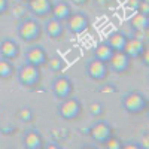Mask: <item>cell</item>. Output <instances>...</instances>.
I'll return each mask as SVG.
<instances>
[{
  "label": "cell",
  "mask_w": 149,
  "mask_h": 149,
  "mask_svg": "<svg viewBox=\"0 0 149 149\" xmlns=\"http://www.w3.org/2000/svg\"><path fill=\"white\" fill-rule=\"evenodd\" d=\"M95 91L100 93V94H116V93H118V88H116L113 84L106 82V84H102L100 86H97Z\"/></svg>",
  "instance_id": "obj_25"
},
{
  "label": "cell",
  "mask_w": 149,
  "mask_h": 149,
  "mask_svg": "<svg viewBox=\"0 0 149 149\" xmlns=\"http://www.w3.org/2000/svg\"><path fill=\"white\" fill-rule=\"evenodd\" d=\"M48 58H49V55L46 52V49L40 45H31L30 48L26 49V52H24V60H26V63L37 66V67L46 66Z\"/></svg>",
  "instance_id": "obj_9"
},
{
  "label": "cell",
  "mask_w": 149,
  "mask_h": 149,
  "mask_svg": "<svg viewBox=\"0 0 149 149\" xmlns=\"http://www.w3.org/2000/svg\"><path fill=\"white\" fill-rule=\"evenodd\" d=\"M107 66H109V70L113 73H118V74L127 73L131 67V58L124 51H116L109 58Z\"/></svg>",
  "instance_id": "obj_10"
},
{
  "label": "cell",
  "mask_w": 149,
  "mask_h": 149,
  "mask_svg": "<svg viewBox=\"0 0 149 149\" xmlns=\"http://www.w3.org/2000/svg\"><path fill=\"white\" fill-rule=\"evenodd\" d=\"M136 12H140V14L149 17V2H142V0H140L139 5H137V9H136Z\"/></svg>",
  "instance_id": "obj_27"
},
{
  "label": "cell",
  "mask_w": 149,
  "mask_h": 149,
  "mask_svg": "<svg viewBox=\"0 0 149 149\" xmlns=\"http://www.w3.org/2000/svg\"><path fill=\"white\" fill-rule=\"evenodd\" d=\"M54 0H27V10L34 18H46L51 15Z\"/></svg>",
  "instance_id": "obj_11"
},
{
  "label": "cell",
  "mask_w": 149,
  "mask_h": 149,
  "mask_svg": "<svg viewBox=\"0 0 149 149\" xmlns=\"http://www.w3.org/2000/svg\"><path fill=\"white\" fill-rule=\"evenodd\" d=\"M43 136L39 133V130L30 128L22 134V146L24 149H42L43 148Z\"/></svg>",
  "instance_id": "obj_14"
},
{
  "label": "cell",
  "mask_w": 149,
  "mask_h": 149,
  "mask_svg": "<svg viewBox=\"0 0 149 149\" xmlns=\"http://www.w3.org/2000/svg\"><path fill=\"white\" fill-rule=\"evenodd\" d=\"M72 3L76 5V6H84V5L88 3V0H72Z\"/></svg>",
  "instance_id": "obj_35"
},
{
  "label": "cell",
  "mask_w": 149,
  "mask_h": 149,
  "mask_svg": "<svg viewBox=\"0 0 149 149\" xmlns=\"http://www.w3.org/2000/svg\"><path fill=\"white\" fill-rule=\"evenodd\" d=\"M90 17L85 12H72L69 18L64 21V27L72 33V34H81L90 27Z\"/></svg>",
  "instance_id": "obj_6"
},
{
  "label": "cell",
  "mask_w": 149,
  "mask_h": 149,
  "mask_svg": "<svg viewBox=\"0 0 149 149\" xmlns=\"http://www.w3.org/2000/svg\"><path fill=\"white\" fill-rule=\"evenodd\" d=\"M109 66L106 61H102V60H97V58H91L88 63L85 66V74L88 76L91 81H95V82H103L107 79L109 76Z\"/></svg>",
  "instance_id": "obj_5"
},
{
  "label": "cell",
  "mask_w": 149,
  "mask_h": 149,
  "mask_svg": "<svg viewBox=\"0 0 149 149\" xmlns=\"http://www.w3.org/2000/svg\"><path fill=\"white\" fill-rule=\"evenodd\" d=\"M73 12L72 3H69L67 0H57L55 3H52V9H51V17L60 21H66L69 18V15Z\"/></svg>",
  "instance_id": "obj_16"
},
{
  "label": "cell",
  "mask_w": 149,
  "mask_h": 149,
  "mask_svg": "<svg viewBox=\"0 0 149 149\" xmlns=\"http://www.w3.org/2000/svg\"><path fill=\"white\" fill-rule=\"evenodd\" d=\"M43 148H46V149H61V145H58V142H49V143H43Z\"/></svg>",
  "instance_id": "obj_34"
},
{
  "label": "cell",
  "mask_w": 149,
  "mask_h": 149,
  "mask_svg": "<svg viewBox=\"0 0 149 149\" xmlns=\"http://www.w3.org/2000/svg\"><path fill=\"white\" fill-rule=\"evenodd\" d=\"M88 134L90 137L95 142V143H102L104 145V142L113 134V128L109 122L103 121V119H97L93 125L88 128Z\"/></svg>",
  "instance_id": "obj_8"
},
{
  "label": "cell",
  "mask_w": 149,
  "mask_h": 149,
  "mask_svg": "<svg viewBox=\"0 0 149 149\" xmlns=\"http://www.w3.org/2000/svg\"><path fill=\"white\" fill-rule=\"evenodd\" d=\"M146 45H148L146 42H143V40L137 39V37H133L131 36V37H128V39H127L125 46H124L122 51L125 52L131 60H139V57L142 55V52H143V49H145Z\"/></svg>",
  "instance_id": "obj_15"
},
{
  "label": "cell",
  "mask_w": 149,
  "mask_h": 149,
  "mask_svg": "<svg viewBox=\"0 0 149 149\" xmlns=\"http://www.w3.org/2000/svg\"><path fill=\"white\" fill-rule=\"evenodd\" d=\"M51 91L54 94L55 98L58 100H63V98H67L70 95H73L74 93V86H73V81L66 76V74H60L57 76L52 84H51Z\"/></svg>",
  "instance_id": "obj_7"
},
{
  "label": "cell",
  "mask_w": 149,
  "mask_h": 149,
  "mask_svg": "<svg viewBox=\"0 0 149 149\" xmlns=\"http://www.w3.org/2000/svg\"><path fill=\"white\" fill-rule=\"evenodd\" d=\"M0 113H2V110H0Z\"/></svg>",
  "instance_id": "obj_38"
},
{
  "label": "cell",
  "mask_w": 149,
  "mask_h": 149,
  "mask_svg": "<svg viewBox=\"0 0 149 149\" xmlns=\"http://www.w3.org/2000/svg\"><path fill=\"white\" fill-rule=\"evenodd\" d=\"M82 113V103L78 97L70 95L60 100L57 106V115L63 121H76Z\"/></svg>",
  "instance_id": "obj_4"
},
{
  "label": "cell",
  "mask_w": 149,
  "mask_h": 149,
  "mask_svg": "<svg viewBox=\"0 0 149 149\" xmlns=\"http://www.w3.org/2000/svg\"><path fill=\"white\" fill-rule=\"evenodd\" d=\"M19 2H21V3H26V2H27V0H19Z\"/></svg>",
  "instance_id": "obj_36"
},
{
  "label": "cell",
  "mask_w": 149,
  "mask_h": 149,
  "mask_svg": "<svg viewBox=\"0 0 149 149\" xmlns=\"http://www.w3.org/2000/svg\"><path fill=\"white\" fill-rule=\"evenodd\" d=\"M19 45L15 39L12 37H5L3 40H0V57L6 60H15L19 55Z\"/></svg>",
  "instance_id": "obj_13"
},
{
  "label": "cell",
  "mask_w": 149,
  "mask_h": 149,
  "mask_svg": "<svg viewBox=\"0 0 149 149\" xmlns=\"http://www.w3.org/2000/svg\"><path fill=\"white\" fill-rule=\"evenodd\" d=\"M130 26L133 30H149V17L134 10L130 18Z\"/></svg>",
  "instance_id": "obj_18"
},
{
  "label": "cell",
  "mask_w": 149,
  "mask_h": 149,
  "mask_svg": "<svg viewBox=\"0 0 149 149\" xmlns=\"http://www.w3.org/2000/svg\"><path fill=\"white\" fill-rule=\"evenodd\" d=\"M46 66L51 69L52 72H55V73H58V72H61L64 69V60L61 58L60 55H55V57H51V58H48V63H46Z\"/></svg>",
  "instance_id": "obj_22"
},
{
  "label": "cell",
  "mask_w": 149,
  "mask_h": 149,
  "mask_svg": "<svg viewBox=\"0 0 149 149\" xmlns=\"http://www.w3.org/2000/svg\"><path fill=\"white\" fill-rule=\"evenodd\" d=\"M88 112H90L91 116L100 118V116H103V113H104V106H103L102 102H98V100L91 102V103L88 104Z\"/></svg>",
  "instance_id": "obj_23"
},
{
  "label": "cell",
  "mask_w": 149,
  "mask_h": 149,
  "mask_svg": "<svg viewBox=\"0 0 149 149\" xmlns=\"http://www.w3.org/2000/svg\"><path fill=\"white\" fill-rule=\"evenodd\" d=\"M9 10V0H0V17H3Z\"/></svg>",
  "instance_id": "obj_31"
},
{
  "label": "cell",
  "mask_w": 149,
  "mask_h": 149,
  "mask_svg": "<svg viewBox=\"0 0 149 149\" xmlns=\"http://www.w3.org/2000/svg\"><path fill=\"white\" fill-rule=\"evenodd\" d=\"M43 27L36 18H22L17 27V36L26 43H34L42 37Z\"/></svg>",
  "instance_id": "obj_1"
},
{
  "label": "cell",
  "mask_w": 149,
  "mask_h": 149,
  "mask_svg": "<svg viewBox=\"0 0 149 149\" xmlns=\"http://www.w3.org/2000/svg\"><path fill=\"white\" fill-rule=\"evenodd\" d=\"M112 54H113V51H112V48L106 43V42H100V43H97L95 48H94V51H93V55L94 58L97 60H102V61H109V58L112 57Z\"/></svg>",
  "instance_id": "obj_19"
},
{
  "label": "cell",
  "mask_w": 149,
  "mask_h": 149,
  "mask_svg": "<svg viewBox=\"0 0 149 149\" xmlns=\"http://www.w3.org/2000/svg\"><path fill=\"white\" fill-rule=\"evenodd\" d=\"M15 74H17L18 84L21 86H24V88H34L42 81L40 67L29 64V63H24L22 66H19L15 70Z\"/></svg>",
  "instance_id": "obj_3"
},
{
  "label": "cell",
  "mask_w": 149,
  "mask_h": 149,
  "mask_svg": "<svg viewBox=\"0 0 149 149\" xmlns=\"http://www.w3.org/2000/svg\"><path fill=\"white\" fill-rule=\"evenodd\" d=\"M122 149H142V146L139 142L130 140V142H122Z\"/></svg>",
  "instance_id": "obj_30"
},
{
  "label": "cell",
  "mask_w": 149,
  "mask_h": 149,
  "mask_svg": "<svg viewBox=\"0 0 149 149\" xmlns=\"http://www.w3.org/2000/svg\"><path fill=\"white\" fill-rule=\"evenodd\" d=\"M15 74V67H14V63L10 60H6V58H0V79H10L12 76Z\"/></svg>",
  "instance_id": "obj_20"
},
{
  "label": "cell",
  "mask_w": 149,
  "mask_h": 149,
  "mask_svg": "<svg viewBox=\"0 0 149 149\" xmlns=\"http://www.w3.org/2000/svg\"><path fill=\"white\" fill-rule=\"evenodd\" d=\"M139 143H140L142 149H148L149 148V133L148 131H145L142 134V142H139Z\"/></svg>",
  "instance_id": "obj_32"
},
{
  "label": "cell",
  "mask_w": 149,
  "mask_h": 149,
  "mask_svg": "<svg viewBox=\"0 0 149 149\" xmlns=\"http://www.w3.org/2000/svg\"><path fill=\"white\" fill-rule=\"evenodd\" d=\"M148 97L140 91H128L121 97V107L130 115H139L148 109Z\"/></svg>",
  "instance_id": "obj_2"
},
{
  "label": "cell",
  "mask_w": 149,
  "mask_h": 149,
  "mask_svg": "<svg viewBox=\"0 0 149 149\" xmlns=\"http://www.w3.org/2000/svg\"><path fill=\"white\" fill-rule=\"evenodd\" d=\"M139 60H142V64H143L145 67H149V46H148V45L145 46V49H143L142 55L139 57Z\"/></svg>",
  "instance_id": "obj_28"
},
{
  "label": "cell",
  "mask_w": 149,
  "mask_h": 149,
  "mask_svg": "<svg viewBox=\"0 0 149 149\" xmlns=\"http://www.w3.org/2000/svg\"><path fill=\"white\" fill-rule=\"evenodd\" d=\"M27 6L26 3H21V5H17L14 9H12V15H14V18L17 19H22V18H26L27 17Z\"/></svg>",
  "instance_id": "obj_24"
},
{
  "label": "cell",
  "mask_w": 149,
  "mask_h": 149,
  "mask_svg": "<svg viewBox=\"0 0 149 149\" xmlns=\"http://www.w3.org/2000/svg\"><path fill=\"white\" fill-rule=\"evenodd\" d=\"M128 39V36L124 33V31H112L109 36H107V39H106V43L112 48V51L116 52V51H122L124 46H125V42Z\"/></svg>",
  "instance_id": "obj_17"
},
{
  "label": "cell",
  "mask_w": 149,
  "mask_h": 149,
  "mask_svg": "<svg viewBox=\"0 0 149 149\" xmlns=\"http://www.w3.org/2000/svg\"><path fill=\"white\" fill-rule=\"evenodd\" d=\"M43 31L46 33V36L52 40H58L64 36V31H66V27H64V22L60 21V19H55V18H48L45 26H43Z\"/></svg>",
  "instance_id": "obj_12"
},
{
  "label": "cell",
  "mask_w": 149,
  "mask_h": 149,
  "mask_svg": "<svg viewBox=\"0 0 149 149\" xmlns=\"http://www.w3.org/2000/svg\"><path fill=\"white\" fill-rule=\"evenodd\" d=\"M104 146L107 149H122V140L119 137H116V136L112 134L110 137L104 142Z\"/></svg>",
  "instance_id": "obj_26"
},
{
  "label": "cell",
  "mask_w": 149,
  "mask_h": 149,
  "mask_svg": "<svg viewBox=\"0 0 149 149\" xmlns=\"http://www.w3.org/2000/svg\"><path fill=\"white\" fill-rule=\"evenodd\" d=\"M139 2H140V0H127V8L131 9V10H136V9H137Z\"/></svg>",
  "instance_id": "obj_33"
},
{
  "label": "cell",
  "mask_w": 149,
  "mask_h": 149,
  "mask_svg": "<svg viewBox=\"0 0 149 149\" xmlns=\"http://www.w3.org/2000/svg\"><path fill=\"white\" fill-rule=\"evenodd\" d=\"M142 2H149V0H142Z\"/></svg>",
  "instance_id": "obj_37"
},
{
  "label": "cell",
  "mask_w": 149,
  "mask_h": 149,
  "mask_svg": "<svg viewBox=\"0 0 149 149\" xmlns=\"http://www.w3.org/2000/svg\"><path fill=\"white\" fill-rule=\"evenodd\" d=\"M18 119L24 124H29L34 119V112L30 106H22L19 110H18Z\"/></svg>",
  "instance_id": "obj_21"
},
{
  "label": "cell",
  "mask_w": 149,
  "mask_h": 149,
  "mask_svg": "<svg viewBox=\"0 0 149 149\" xmlns=\"http://www.w3.org/2000/svg\"><path fill=\"white\" fill-rule=\"evenodd\" d=\"M148 33H149V30H133V37H137V39L146 42Z\"/></svg>",
  "instance_id": "obj_29"
}]
</instances>
